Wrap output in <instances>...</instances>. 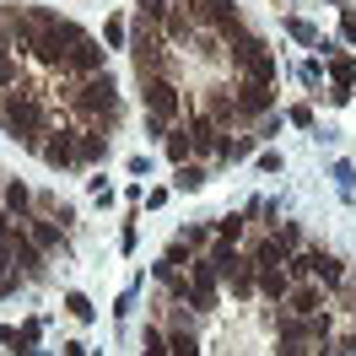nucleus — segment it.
<instances>
[{"label":"nucleus","instance_id":"nucleus-1","mask_svg":"<svg viewBox=\"0 0 356 356\" xmlns=\"http://www.w3.org/2000/svg\"><path fill=\"white\" fill-rule=\"evenodd\" d=\"M0 130L11 135V140H22L27 152H38L49 140V103L33 81H17V87L0 97Z\"/></svg>","mask_w":356,"mask_h":356},{"label":"nucleus","instance_id":"nucleus-2","mask_svg":"<svg viewBox=\"0 0 356 356\" xmlns=\"http://www.w3.org/2000/svg\"><path fill=\"white\" fill-rule=\"evenodd\" d=\"M65 97H70V119L76 124H103V130L119 124V81H113L108 70L76 81V92H65Z\"/></svg>","mask_w":356,"mask_h":356},{"label":"nucleus","instance_id":"nucleus-3","mask_svg":"<svg viewBox=\"0 0 356 356\" xmlns=\"http://www.w3.org/2000/svg\"><path fill=\"white\" fill-rule=\"evenodd\" d=\"M286 275H291V281H318L324 291H340V286H346V265L334 259L330 248H318V243H308L302 254H291V259H286Z\"/></svg>","mask_w":356,"mask_h":356},{"label":"nucleus","instance_id":"nucleus-4","mask_svg":"<svg viewBox=\"0 0 356 356\" xmlns=\"http://www.w3.org/2000/svg\"><path fill=\"white\" fill-rule=\"evenodd\" d=\"M103 70H108V49H103L87 27H81V38L70 44L65 70H60V76H65V81H87V76H103Z\"/></svg>","mask_w":356,"mask_h":356},{"label":"nucleus","instance_id":"nucleus-5","mask_svg":"<svg viewBox=\"0 0 356 356\" xmlns=\"http://www.w3.org/2000/svg\"><path fill=\"white\" fill-rule=\"evenodd\" d=\"M140 103H146V113L178 119V113H184V87H178L173 76H146V81H140Z\"/></svg>","mask_w":356,"mask_h":356},{"label":"nucleus","instance_id":"nucleus-6","mask_svg":"<svg viewBox=\"0 0 356 356\" xmlns=\"http://www.w3.org/2000/svg\"><path fill=\"white\" fill-rule=\"evenodd\" d=\"M11 270H17V275H22V281H44V248L33 243V232H27V227H17V232H11Z\"/></svg>","mask_w":356,"mask_h":356},{"label":"nucleus","instance_id":"nucleus-7","mask_svg":"<svg viewBox=\"0 0 356 356\" xmlns=\"http://www.w3.org/2000/svg\"><path fill=\"white\" fill-rule=\"evenodd\" d=\"M216 297H222V275L211 270V259H195V265H189V308L211 313V308H216Z\"/></svg>","mask_w":356,"mask_h":356},{"label":"nucleus","instance_id":"nucleus-8","mask_svg":"<svg viewBox=\"0 0 356 356\" xmlns=\"http://www.w3.org/2000/svg\"><path fill=\"white\" fill-rule=\"evenodd\" d=\"M38 156H44L54 173H70V168H81V152H76V130H49V140L38 146Z\"/></svg>","mask_w":356,"mask_h":356},{"label":"nucleus","instance_id":"nucleus-9","mask_svg":"<svg viewBox=\"0 0 356 356\" xmlns=\"http://www.w3.org/2000/svg\"><path fill=\"white\" fill-rule=\"evenodd\" d=\"M351 87H356V54L340 49V54H330V92H324V97H330L334 108H346V103H351Z\"/></svg>","mask_w":356,"mask_h":356},{"label":"nucleus","instance_id":"nucleus-10","mask_svg":"<svg viewBox=\"0 0 356 356\" xmlns=\"http://www.w3.org/2000/svg\"><path fill=\"white\" fill-rule=\"evenodd\" d=\"M222 286L232 291V302H248V297H259V265H254L248 254H238V259H232V270L222 275Z\"/></svg>","mask_w":356,"mask_h":356},{"label":"nucleus","instance_id":"nucleus-11","mask_svg":"<svg viewBox=\"0 0 356 356\" xmlns=\"http://www.w3.org/2000/svg\"><path fill=\"white\" fill-rule=\"evenodd\" d=\"M76 152H81V168H103L108 162V130L103 124H81L76 130Z\"/></svg>","mask_w":356,"mask_h":356},{"label":"nucleus","instance_id":"nucleus-12","mask_svg":"<svg viewBox=\"0 0 356 356\" xmlns=\"http://www.w3.org/2000/svg\"><path fill=\"white\" fill-rule=\"evenodd\" d=\"M27 232H33V243L44 248V254H70V243H65V222H49V216H27Z\"/></svg>","mask_w":356,"mask_h":356},{"label":"nucleus","instance_id":"nucleus-13","mask_svg":"<svg viewBox=\"0 0 356 356\" xmlns=\"http://www.w3.org/2000/svg\"><path fill=\"white\" fill-rule=\"evenodd\" d=\"M265 113H275V87L243 81V87H238V119H265Z\"/></svg>","mask_w":356,"mask_h":356},{"label":"nucleus","instance_id":"nucleus-14","mask_svg":"<svg viewBox=\"0 0 356 356\" xmlns=\"http://www.w3.org/2000/svg\"><path fill=\"white\" fill-rule=\"evenodd\" d=\"M205 119L222 130V124H238V92L232 87H205Z\"/></svg>","mask_w":356,"mask_h":356},{"label":"nucleus","instance_id":"nucleus-15","mask_svg":"<svg viewBox=\"0 0 356 356\" xmlns=\"http://www.w3.org/2000/svg\"><path fill=\"white\" fill-rule=\"evenodd\" d=\"M0 205L17 216V222H27V216H38V205H33V189H27L22 178H6L0 184Z\"/></svg>","mask_w":356,"mask_h":356},{"label":"nucleus","instance_id":"nucleus-16","mask_svg":"<svg viewBox=\"0 0 356 356\" xmlns=\"http://www.w3.org/2000/svg\"><path fill=\"white\" fill-rule=\"evenodd\" d=\"M281 308H291L297 318H313V313H324V291H318V281H297V286H291V297L281 302Z\"/></svg>","mask_w":356,"mask_h":356},{"label":"nucleus","instance_id":"nucleus-17","mask_svg":"<svg viewBox=\"0 0 356 356\" xmlns=\"http://www.w3.org/2000/svg\"><path fill=\"white\" fill-rule=\"evenodd\" d=\"M184 130H189V140H195V156H205V152H216V146H222V130H216L205 113H189V119H184Z\"/></svg>","mask_w":356,"mask_h":356},{"label":"nucleus","instance_id":"nucleus-18","mask_svg":"<svg viewBox=\"0 0 356 356\" xmlns=\"http://www.w3.org/2000/svg\"><path fill=\"white\" fill-rule=\"evenodd\" d=\"M259 297H265L270 308H281L291 297V275H286V265L281 270H259Z\"/></svg>","mask_w":356,"mask_h":356},{"label":"nucleus","instance_id":"nucleus-19","mask_svg":"<svg viewBox=\"0 0 356 356\" xmlns=\"http://www.w3.org/2000/svg\"><path fill=\"white\" fill-rule=\"evenodd\" d=\"M168 351L173 356H200V334L189 330V318H173V324H168Z\"/></svg>","mask_w":356,"mask_h":356},{"label":"nucleus","instance_id":"nucleus-20","mask_svg":"<svg viewBox=\"0 0 356 356\" xmlns=\"http://www.w3.org/2000/svg\"><path fill=\"white\" fill-rule=\"evenodd\" d=\"M238 76H243V81H254V87H275V76H281V70H275V54L265 49V54H254Z\"/></svg>","mask_w":356,"mask_h":356},{"label":"nucleus","instance_id":"nucleus-21","mask_svg":"<svg viewBox=\"0 0 356 356\" xmlns=\"http://www.w3.org/2000/svg\"><path fill=\"white\" fill-rule=\"evenodd\" d=\"M205 184H211L205 162H178V168H173V189H178V195H195V189H205Z\"/></svg>","mask_w":356,"mask_h":356},{"label":"nucleus","instance_id":"nucleus-22","mask_svg":"<svg viewBox=\"0 0 356 356\" xmlns=\"http://www.w3.org/2000/svg\"><path fill=\"white\" fill-rule=\"evenodd\" d=\"M270 238H275V248H281L286 259L308 248V243H302V222H281V227H270Z\"/></svg>","mask_w":356,"mask_h":356},{"label":"nucleus","instance_id":"nucleus-23","mask_svg":"<svg viewBox=\"0 0 356 356\" xmlns=\"http://www.w3.org/2000/svg\"><path fill=\"white\" fill-rule=\"evenodd\" d=\"M162 146H168V162H173V168H178V162H195V140H189V130H184V124H178Z\"/></svg>","mask_w":356,"mask_h":356},{"label":"nucleus","instance_id":"nucleus-24","mask_svg":"<svg viewBox=\"0 0 356 356\" xmlns=\"http://www.w3.org/2000/svg\"><path fill=\"white\" fill-rule=\"evenodd\" d=\"M254 152V135H222V146H216V162H243Z\"/></svg>","mask_w":356,"mask_h":356},{"label":"nucleus","instance_id":"nucleus-25","mask_svg":"<svg viewBox=\"0 0 356 356\" xmlns=\"http://www.w3.org/2000/svg\"><path fill=\"white\" fill-rule=\"evenodd\" d=\"M238 254H243V248H238V243H227V238H216V243L205 248V259H211V270H216V275H227Z\"/></svg>","mask_w":356,"mask_h":356},{"label":"nucleus","instance_id":"nucleus-26","mask_svg":"<svg viewBox=\"0 0 356 356\" xmlns=\"http://www.w3.org/2000/svg\"><path fill=\"white\" fill-rule=\"evenodd\" d=\"M173 6H178V0H135V22H152V27H162Z\"/></svg>","mask_w":356,"mask_h":356},{"label":"nucleus","instance_id":"nucleus-27","mask_svg":"<svg viewBox=\"0 0 356 356\" xmlns=\"http://www.w3.org/2000/svg\"><path fill=\"white\" fill-rule=\"evenodd\" d=\"M140 356H173V351H168V330H162V324H146V330H140Z\"/></svg>","mask_w":356,"mask_h":356},{"label":"nucleus","instance_id":"nucleus-28","mask_svg":"<svg viewBox=\"0 0 356 356\" xmlns=\"http://www.w3.org/2000/svg\"><path fill=\"white\" fill-rule=\"evenodd\" d=\"M211 227H216V238H227V243H243V227H248V216H243V211H238V216H216Z\"/></svg>","mask_w":356,"mask_h":356},{"label":"nucleus","instance_id":"nucleus-29","mask_svg":"<svg viewBox=\"0 0 356 356\" xmlns=\"http://www.w3.org/2000/svg\"><path fill=\"white\" fill-rule=\"evenodd\" d=\"M103 44L108 49H130V22H124V17H108V22H103Z\"/></svg>","mask_w":356,"mask_h":356},{"label":"nucleus","instance_id":"nucleus-30","mask_svg":"<svg viewBox=\"0 0 356 356\" xmlns=\"http://www.w3.org/2000/svg\"><path fill=\"white\" fill-rule=\"evenodd\" d=\"M65 313H70V318H81V324H92V318H97V308H92L87 291H65Z\"/></svg>","mask_w":356,"mask_h":356},{"label":"nucleus","instance_id":"nucleus-31","mask_svg":"<svg viewBox=\"0 0 356 356\" xmlns=\"http://www.w3.org/2000/svg\"><path fill=\"white\" fill-rule=\"evenodd\" d=\"M178 243H189V254H200V248L216 243V227H184V232H178Z\"/></svg>","mask_w":356,"mask_h":356},{"label":"nucleus","instance_id":"nucleus-32","mask_svg":"<svg viewBox=\"0 0 356 356\" xmlns=\"http://www.w3.org/2000/svg\"><path fill=\"white\" fill-rule=\"evenodd\" d=\"M286 33H291V38H297V44L318 49V27H313V22H302V17H286Z\"/></svg>","mask_w":356,"mask_h":356},{"label":"nucleus","instance_id":"nucleus-33","mask_svg":"<svg viewBox=\"0 0 356 356\" xmlns=\"http://www.w3.org/2000/svg\"><path fill=\"white\" fill-rule=\"evenodd\" d=\"M330 178L340 184V195L351 200V189H356V168H351V162H334V168H330Z\"/></svg>","mask_w":356,"mask_h":356},{"label":"nucleus","instance_id":"nucleus-34","mask_svg":"<svg viewBox=\"0 0 356 356\" xmlns=\"http://www.w3.org/2000/svg\"><path fill=\"white\" fill-rule=\"evenodd\" d=\"M281 124H286V113H281V108L265 113V119H259V130H254V140H275V135H281Z\"/></svg>","mask_w":356,"mask_h":356},{"label":"nucleus","instance_id":"nucleus-35","mask_svg":"<svg viewBox=\"0 0 356 356\" xmlns=\"http://www.w3.org/2000/svg\"><path fill=\"white\" fill-rule=\"evenodd\" d=\"M17 81H22V76H17V54H0V97L17 87Z\"/></svg>","mask_w":356,"mask_h":356},{"label":"nucleus","instance_id":"nucleus-36","mask_svg":"<svg viewBox=\"0 0 356 356\" xmlns=\"http://www.w3.org/2000/svg\"><path fill=\"white\" fill-rule=\"evenodd\" d=\"M146 135H152V140H168V135H173V119H162V113H146Z\"/></svg>","mask_w":356,"mask_h":356},{"label":"nucleus","instance_id":"nucleus-37","mask_svg":"<svg viewBox=\"0 0 356 356\" xmlns=\"http://www.w3.org/2000/svg\"><path fill=\"white\" fill-rule=\"evenodd\" d=\"M297 76H302V87H308V92H318V81H324L318 60H302V65H297Z\"/></svg>","mask_w":356,"mask_h":356},{"label":"nucleus","instance_id":"nucleus-38","mask_svg":"<svg viewBox=\"0 0 356 356\" xmlns=\"http://www.w3.org/2000/svg\"><path fill=\"white\" fill-rule=\"evenodd\" d=\"M340 44H356V11H351V6L340 11Z\"/></svg>","mask_w":356,"mask_h":356},{"label":"nucleus","instance_id":"nucleus-39","mask_svg":"<svg viewBox=\"0 0 356 356\" xmlns=\"http://www.w3.org/2000/svg\"><path fill=\"white\" fill-rule=\"evenodd\" d=\"M281 168H286L281 152H259V173H281Z\"/></svg>","mask_w":356,"mask_h":356},{"label":"nucleus","instance_id":"nucleus-40","mask_svg":"<svg viewBox=\"0 0 356 356\" xmlns=\"http://www.w3.org/2000/svg\"><path fill=\"white\" fill-rule=\"evenodd\" d=\"M286 119L297 124V130H313V108H308V103H297V108H291Z\"/></svg>","mask_w":356,"mask_h":356},{"label":"nucleus","instance_id":"nucleus-41","mask_svg":"<svg viewBox=\"0 0 356 356\" xmlns=\"http://www.w3.org/2000/svg\"><path fill=\"white\" fill-rule=\"evenodd\" d=\"M17 286H22V275H17V270H6V275H0V297H17Z\"/></svg>","mask_w":356,"mask_h":356},{"label":"nucleus","instance_id":"nucleus-42","mask_svg":"<svg viewBox=\"0 0 356 356\" xmlns=\"http://www.w3.org/2000/svg\"><path fill=\"white\" fill-rule=\"evenodd\" d=\"M130 308H135V286L124 291V297H119V308H113V318H119V324H124V318H130Z\"/></svg>","mask_w":356,"mask_h":356},{"label":"nucleus","instance_id":"nucleus-43","mask_svg":"<svg viewBox=\"0 0 356 356\" xmlns=\"http://www.w3.org/2000/svg\"><path fill=\"white\" fill-rule=\"evenodd\" d=\"M330 356H356V334H346V340H334Z\"/></svg>","mask_w":356,"mask_h":356},{"label":"nucleus","instance_id":"nucleus-44","mask_svg":"<svg viewBox=\"0 0 356 356\" xmlns=\"http://www.w3.org/2000/svg\"><path fill=\"white\" fill-rule=\"evenodd\" d=\"M275 356H313L308 346H297V340H281V346H275Z\"/></svg>","mask_w":356,"mask_h":356},{"label":"nucleus","instance_id":"nucleus-45","mask_svg":"<svg viewBox=\"0 0 356 356\" xmlns=\"http://www.w3.org/2000/svg\"><path fill=\"white\" fill-rule=\"evenodd\" d=\"M17 227H22V222H17V216H11V211H6V205H0V238H11V232H17Z\"/></svg>","mask_w":356,"mask_h":356},{"label":"nucleus","instance_id":"nucleus-46","mask_svg":"<svg viewBox=\"0 0 356 356\" xmlns=\"http://www.w3.org/2000/svg\"><path fill=\"white\" fill-rule=\"evenodd\" d=\"M119 248H124V254H135V222H124V232H119Z\"/></svg>","mask_w":356,"mask_h":356},{"label":"nucleus","instance_id":"nucleus-47","mask_svg":"<svg viewBox=\"0 0 356 356\" xmlns=\"http://www.w3.org/2000/svg\"><path fill=\"white\" fill-rule=\"evenodd\" d=\"M60 356H92V346H81V340H65V346H60Z\"/></svg>","mask_w":356,"mask_h":356},{"label":"nucleus","instance_id":"nucleus-48","mask_svg":"<svg viewBox=\"0 0 356 356\" xmlns=\"http://www.w3.org/2000/svg\"><path fill=\"white\" fill-rule=\"evenodd\" d=\"M340 297H346V302H351V313H356V275H351V270H346V286H340Z\"/></svg>","mask_w":356,"mask_h":356},{"label":"nucleus","instance_id":"nucleus-49","mask_svg":"<svg viewBox=\"0 0 356 356\" xmlns=\"http://www.w3.org/2000/svg\"><path fill=\"white\" fill-rule=\"evenodd\" d=\"M11 270V238H0V275Z\"/></svg>","mask_w":356,"mask_h":356},{"label":"nucleus","instance_id":"nucleus-50","mask_svg":"<svg viewBox=\"0 0 356 356\" xmlns=\"http://www.w3.org/2000/svg\"><path fill=\"white\" fill-rule=\"evenodd\" d=\"M330 6H346V0H330Z\"/></svg>","mask_w":356,"mask_h":356},{"label":"nucleus","instance_id":"nucleus-51","mask_svg":"<svg viewBox=\"0 0 356 356\" xmlns=\"http://www.w3.org/2000/svg\"><path fill=\"white\" fill-rule=\"evenodd\" d=\"M351 324H356V313H351Z\"/></svg>","mask_w":356,"mask_h":356}]
</instances>
